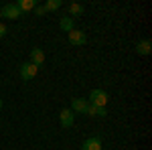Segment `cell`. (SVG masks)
<instances>
[{
  "instance_id": "18",
  "label": "cell",
  "mask_w": 152,
  "mask_h": 150,
  "mask_svg": "<svg viewBox=\"0 0 152 150\" xmlns=\"http://www.w3.org/2000/svg\"><path fill=\"white\" fill-rule=\"evenodd\" d=\"M0 18H2V8H0Z\"/></svg>"
},
{
  "instance_id": "15",
  "label": "cell",
  "mask_w": 152,
  "mask_h": 150,
  "mask_svg": "<svg viewBox=\"0 0 152 150\" xmlns=\"http://www.w3.org/2000/svg\"><path fill=\"white\" fill-rule=\"evenodd\" d=\"M35 12H37V16H43L45 14V8L43 6H35Z\"/></svg>"
},
{
  "instance_id": "12",
  "label": "cell",
  "mask_w": 152,
  "mask_h": 150,
  "mask_svg": "<svg viewBox=\"0 0 152 150\" xmlns=\"http://www.w3.org/2000/svg\"><path fill=\"white\" fill-rule=\"evenodd\" d=\"M87 116H97V118H104V116H107V112H105V108H97V105H91V104H89V108H87Z\"/></svg>"
},
{
  "instance_id": "16",
  "label": "cell",
  "mask_w": 152,
  "mask_h": 150,
  "mask_svg": "<svg viewBox=\"0 0 152 150\" xmlns=\"http://www.w3.org/2000/svg\"><path fill=\"white\" fill-rule=\"evenodd\" d=\"M4 35H6V26L0 23V37H4Z\"/></svg>"
},
{
  "instance_id": "14",
  "label": "cell",
  "mask_w": 152,
  "mask_h": 150,
  "mask_svg": "<svg viewBox=\"0 0 152 150\" xmlns=\"http://www.w3.org/2000/svg\"><path fill=\"white\" fill-rule=\"evenodd\" d=\"M69 12H71V14H75V16H77V14H83V6L73 2V4H69Z\"/></svg>"
},
{
  "instance_id": "9",
  "label": "cell",
  "mask_w": 152,
  "mask_h": 150,
  "mask_svg": "<svg viewBox=\"0 0 152 150\" xmlns=\"http://www.w3.org/2000/svg\"><path fill=\"white\" fill-rule=\"evenodd\" d=\"M136 53H138V55H150V53H152V43L148 41V39L138 41V45H136Z\"/></svg>"
},
{
  "instance_id": "2",
  "label": "cell",
  "mask_w": 152,
  "mask_h": 150,
  "mask_svg": "<svg viewBox=\"0 0 152 150\" xmlns=\"http://www.w3.org/2000/svg\"><path fill=\"white\" fill-rule=\"evenodd\" d=\"M37 71H39V67L33 65L31 61H28V63H23V65H20V77H23L24 81H31V79L37 77Z\"/></svg>"
},
{
  "instance_id": "1",
  "label": "cell",
  "mask_w": 152,
  "mask_h": 150,
  "mask_svg": "<svg viewBox=\"0 0 152 150\" xmlns=\"http://www.w3.org/2000/svg\"><path fill=\"white\" fill-rule=\"evenodd\" d=\"M89 104L97 105V108H105L107 105V93L104 89H91V93H89Z\"/></svg>"
},
{
  "instance_id": "10",
  "label": "cell",
  "mask_w": 152,
  "mask_h": 150,
  "mask_svg": "<svg viewBox=\"0 0 152 150\" xmlns=\"http://www.w3.org/2000/svg\"><path fill=\"white\" fill-rule=\"evenodd\" d=\"M16 6H18V10H20V12H28V10H33V8L37 6V2H35V0H18Z\"/></svg>"
},
{
  "instance_id": "5",
  "label": "cell",
  "mask_w": 152,
  "mask_h": 150,
  "mask_svg": "<svg viewBox=\"0 0 152 150\" xmlns=\"http://www.w3.org/2000/svg\"><path fill=\"white\" fill-rule=\"evenodd\" d=\"M69 43L71 45H75V47H81L87 43V37H85V33L83 31H77V29H73L69 33Z\"/></svg>"
},
{
  "instance_id": "3",
  "label": "cell",
  "mask_w": 152,
  "mask_h": 150,
  "mask_svg": "<svg viewBox=\"0 0 152 150\" xmlns=\"http://www.w3.org/2000/svg\"><path fill=\"white\" fill-rule=\"evenodd\" d=\"M87 108H89V102L87 100H81V97H73V102H71V112L73 114H87Z\"/></svg>"
},
{
  "instance_id": "13",
  "label": "cell",
  "mask_w": 152,
  "mask_h": 150,
  "mask_svg": "<svg viewBox=\"0 0 152 150\" xmlns=\"http://www.w3.org/2000/svg\"><path fill=\"white\" fill-rule=\"evenodd\" d=\"M61 6H63V2H61V0H49L43 8H45V12H47V10H59Z\"/></svg>"
},
{
  "instance_id": "11",
  "label": "cell",
  "mask_w": 152,
  "mask_h": 150,
  "mask_svg": "<svg viewBox=\"0 0 152 150\" xmlns=\"http://www.w3.org/2000/svg\"><path fill=\"white\" fill-rule=\"evenodd\" d=\"M59 26H61V31H65V33H71V31L75 29L71 16H63V18H61V23H59Z\"/></svg>"
},
{
  "instance_id": "4",
  "label": "cell",
  "mask_w": 152,
  "mask_h": 150,
  "mask_svg": "<svg viewBox=\"0 0 152 150\" xmlns=\"http://www.w3.org/2000/svg\"><path fill=\"white\" fill-rule=\"evenodd\" d=\"M59 122H61V126L63 128H71L75 124V114L71 112L69 108L67 110H61V114H59Z\"/></svg>"
},
{
  "instance_id": "17",
  "label": "cell",
  "mask_w": 152,
  "mask_h": 150,
  "mask_svg": "<svg viewBox=\"0 0 152 150\" xmlns=\"http://www.w3.org/2000/svg\"><path fill=\"white\" fill-rule=\"evenodd\" d=\"M0 110H2V100H0Z\"/></svg>"
},
{
  "instance_id": "6",
  "label": "cell",
  "mask_w": 152,
  "mask_h": 150,
  "mask_svg": "<svg viewBox=\"0 0 152 150\" xmlns=\"http://www.w3.org/2000/svg\"><path fill=\"white\" fill-rule=\"evenodd\" d=\"M2 16L4 18H10V20H16L18 16H23V12L18 10L16 4H6V6H2Z\"/></svg>"
},
{
  "instance_id": "8",
  "label": "cell",
  "mask_w": 152,
  "mask_h": 150,
  "mask_svg": "<svg viewBox=\"0 0 152 150\" xmlns=\"http://www.w3.org/2000/svg\"><path fill=\"white\" fill-rule=\"evenodd\" d=\"M31 63L37 65V67H41V65L45 63V53H43V49H33V51H31Z\"/></svg>"
},
{
  "instance_id": "7",
  "label": "cell",
  "mask_w": 152,
  "mask_h": 150,
  "mask_svg": "<svg viewBox=\"0 0 152 150\" xmlns=\"http://www.w3.org/2000/svg\"><path fill=\"white\" fill-rule=\"evenodd\" d=\"M81 150H102V138L99 136H91L83 142Z\"/></svg>"
}]
</instances>
